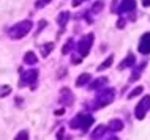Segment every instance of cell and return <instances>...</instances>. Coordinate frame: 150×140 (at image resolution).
Listing matches in <instances>:
<instances>
[{
	"mask_svg": "<svg viewBox=\"0 0 150 140\" xmlns=\"http://www.w3.org/2000/svg\"><path fill=\"white\" fill-rule=\"evenodd\" d=\"M136 8V0H122L120 5V11H133Z\"/></svg>",
	"mask_w": 150,
	"mask_h": 140,
	"instance_id": "ba28073f",
	"label": "cell"
},
{
	"mask_svg": "<svg viewBox=\"0 0 150 140\" xmlns=\"http://www.w3.org/2000/svg\"><path fill=\"white\" fill-rule=\"evenodd\" d=\"M108 83V77H100V79H95L92 83H90V88L92 90H98L101 87H104Z\"/></svg>",
	"mask_w": 150,
	"mask_h": 140,
	"instance_id": "30bf717a",
	"label": "cell"
},
{
	"mask_svg": "<svg viewBox=\"0 0 150 140\" xmlns=\"http://www.w3.org/2000/svg\"><path fill=\"white\" fill-rule=\"evenodd\" d=\"M51 2V0H36V8H43V6H46L47 5V3H49Z\"/></svg>",
	"mask_w": 150,
	"mask_h": 140,
	"instance_id": "cb8c5ba5",
	"label": "cell"
},
{
	"mask_svg": "<svg viewBox=\"0 0 150 140\" xmlns=\"http://www.w3.org/2000/svg\"><path fill=\"white\" fill-rule=\"evenodd\" d=\"M134 62H136V57H134V55H131V54H129L128 57L125 58L123 62H122L120 65H119V68H120V69H123V68H127V66L129 68V66H133V65H134Z\"/></svg>",
	"mask_w": 150,
	"mask_h": 140,
	"instance_id": "8fae6325",
	"label": "cell"
},
{
	"mask_svg": "<svg viewBox=\"0 0 150 140\" xmlns=\"http://www.w3.org/2000/svg\"><path fill=\"white\" fill-rule=\"evenodd\" d=\"M68 18H70V13H68V11H63V13H60V14H59V18H57L59 25H60V27H63L65 24H67Z\"/></svg>",
	"mask_w": 150,
	"mask_h": 140,
	"instance_id": "2e32d148",
	"label": "cell"
},
{
	"mask_svg": "<svg viewBox=\"0 0 150 140\" xmlns=\"http://www.w3.org/2000/svg\"><path fill=\"white\" fill-rule=\"evenodd\" d=\"M30 29H32V21H22V22L16 24L13 29H11V36L14 39H19V38L25 36L30 32Z\"/></svg>",
	"mask_w": 150,
	"mask_h": 140,
	"instance_id": "3957f363",
	"label": "cell"
},
{
	"mask_svg": "<svg viewBox=\"0 0 150 140\" xmlns=\"http://www.w3.org/2000/svg\"><path fill=\"white\" fill-rule=\"evenodd\" d=\"M54 49V43H47V44H44L41 46V54H43V57H47L49 55V52Z\"/></svg>",
	"mask_w": 150,
	"mask_h": 140,
	"instance_id": "d6986e66",
	"label": "cell"
},
{
	"mask_svg": "<svg viewBox=\"0 0 150 140\" xmlns=\"http://www.w3.org/2000/svg\"><path fill=\"white\" fill-rule=\"evenodd\" d=\"M144 66H145V63H144V65H141V66H137V68H136V69H134V73H133V76H131V79H129V82H134V80H137V77H139V76L142 74Z\"/></svg>",
	"mask_w": 150,
	"mask_h": 140,
	"instance_id": "ac0fdd59",
	"label": "cell"
},
{
	"mask_svg": "<svg viewBox=\"0 0 150 140\" xmlns=\"http://www.w3.org/2000/svg\"><path fill=\"white\" fill-rule=\"evenodd\" d=\"M71 47H73V39H68L67 46H63V49H62V52H63V54H68V52L71 50Z\"/></svg>",
	"mask_w": 150,
	"mask_h": 140,
	"instance_id": "7402d4cb",
	"label": "cell"
},
{
	"mask_svg": "<svg viewBox=\"0 0 150 140\" xmlns=\"http://www.w3.org/2000/svg\"><path fill=\"white\" fill-rule=\"evenodd\" d=\"M90 79H92L90 74H87V73H86V74H81L79 77L76 79V85H78V87H82V85H86V83L90 80Z\"/></svg>",
	"mask_w": 150,
	"mask_h": 140,
	"instance_id": "4fadbf2b",
	"label": "cell"
},
{
	"mask_svg": "<svg viewBox=\"0 0 150 140\" xmlns=\"http://www.w3.org/2000/svg\"><path fill=\"white\" fill-rule=\"evenodd\" d=\"M93 38H95L93 33H88L78 43V50H79V54L82 55V57H86V55L88 54V50H90V47L93 44Z\"/></svg>",
	"mask_w": 150,
	"mask_h": 140,
	"instance_id": "277c9868",
	"label": "cell"
},
{
	"mask_svg": "<svg viewBox=\"0 0 150 140\" xmlns=\"http://www.w3.org/2000/svg\"><path fill=\"white\" fill-rule=\"evenodd\" d=\"M115 98V90L114 88H108V90H101L98 96H96L95 101V109H100V107H106L108 104H111Z\"/></svg>",
	"mask_w": 150,
	"mask_h": 140,
	"instance_id": "6da1fadb",
	"label": "cell"
},
{
	"mask_svg": "<svg viewBox=\"0 0 150 140\" xmlns=\"http://www.w3.org/2000/svg\"><path fill=\"white\" fill-rule=\"evenodd\" d=\"M112 62H114V57H112V55H109V57H108V58H106V60H104V62L100 65L98 71H104V69H108V68L112 65Z\"/></svg>",
	"mask_w": 150,
	"mask_h": 140,
	"instance_id": "e0dca14e",
	"label": "cell"
},
{
	"mask_svg": "<svg viewBox=\"0 0 150 140\" xmlns=\"http://www.w3.org/2000/svg\"><path fill=\"white\" fill-rule=\"evenodd\" d=\"M29 137V132H27V131H22L21 134H18V139H27Z\"/></svg>",
	"mask_w": 150,
	"mask_h": 140,
	"instance_id": "d4e9b609",
	"label": "cell"
},
{
	"mask_svg": "<svg viewBox=\"0 0 150 140\" xmlns=\"http://www.w3.org/2000/svg\"><path fill=\"white\" fill-rule=\"evenodd\" d=\"M150 109V96H144L142 98V101H141L139 104L136 106V109H134V115H136V118L137 120H142L145 117V113H147V110Z\"/></svg>",
	"mask_w": 150,
	"mask_h": 140,
	"instance_id": "5b68a950",
	"label": "cell"
},
{
	"mask_svg": "<svg viewBox=\"0 0 150 140\" xmlns=\"http://www.w3.org/2000/svg\"><path fill=\"white\" fill-rule=\"evenodd\" d=\"M103 5H104V3L101 2V0H100V2H96V3H93V6H92V13H100V11L103 10Z\"/></svg>",
	"mask_w": 150,
	"mask_h": 140,
	"instance_id": "44dd1931",
	"label": "cell"
},
{
	"mask_svg": "<svg viewBox=\"0 0 150 140\" xmlns=\"http://www.w3.org/2000/svg\"><path fill=\"white\" fill-rule=\"evenodd\" d=\"M108 127L112 131V132H119V131L123 129V121H122V120H112Z\"/></svg>",
	"mask_w": 150,
	"mask_h": 140,
	"instance_id": "9c48e42d",
	"label": "cell"
},
{
	"mask_svg": "<svg viewBox=\"0 0 150 140\" xmlns=\"http://www.w3.org/2000/svg\"><path fill=\"white\" fill-rule=\"evenodd\" d=\"M24 62H25L27 65H35V63L38 62V58H36V55L33 52H27L25 57H24Z\"/></svg>",
	"mask_w": 150,
	"mask_h": 140,
	"instance_id": "5bb4252c",
	"label": "cell"
},
{
	"mask_svg": "<svg viewBox=\"0 0 150 140\" xmlns=\"http://www.w3.org/2000/svg\"><path fill=\"white\" fill-rule=\"evenodd\" d=\"M36 77H38V71H36V69L27 71V73L24 74V77H22L21 85H25V83H33L36 80Z\"/></svg>",
	"mask_w": 150,
	"mask_h": 140,
	"instance_id": "52a82bcc",
	"label": "cell"
},
{
	"mask_svg": "<svg viewBox=\"0 0 150 140\" xmlns=\"http://www.w3.org/2000/svg\"><path fill=\"white\" fill-rule=\"evenodd\" d=\"M62 102H65V106H70V104L73 102V94H71V91L68 90V88H65L62 90Z\"/></svg>",
	"mask_w": 150,
	"mask_h": 140,
	"instance_id": "7c38bea8",
	"label": "cell"
},
{
	"mask_svg": "<svg viewBox=\"0 0 150 140\" xmlns=\"http://www.w3.org/2000/svg\"><path fill=\"white\" fill-rule=\"evenodd\" d=\"M137 49H139V52L144 54V55L150 54V33H144L142 36H141V41H139Z\"/></svg>",
	"mask_w": 150,
	"mask_h": 140,
	"instance_id": "8992f818",
	"label": "cell"
},
{
	"mask_svg": "<svg viewBox=\"0 0 150 140\" xmlns=\"http://www.w3.org/2000/svg\"><path fill=\"white\" fill-rule=\"evenodd\" d=\"M142 91H144V87H142V85H141V87H136V88L128 94V99H133L134 96H139L141 93H142Z\"/></svg>",
	"mask_w": 150,
	"mask_h": 140,
	"instance_id": "ffe728a7",
	"label": "cell"
},
{
	"mask_svg": "<svg viewBox=\"0 0 150 140\" xmlns=\"http://www.w3.org/2000/svg\"><path fill=\"white\" fill-rule=\"evenodd\" d=\"M63 112H65L63 109H60V110H57V112H55V113H57V115H62V113H63Z\"/></svg>",
	"mask_w": 150,
	"mask_h": 140,
	"instance_id": "f1b7e54d",
	"label": "cell"
},
{
	"mask_svg": "<svg viewBox=\"0 0 150 140\" xmlns=\"http://www.w3.org/2000/svg\"><path fill=\"white\" fill-rule=\"evenodd\" d=\"M142 5L144 6H150V0H142Z\"/></svg>",
	"mask_w": 150,
	"mask_h": 140,
	"instance_id": "4316f807",
	"label": "cell"
},
{
	"mask_svg": "<svg viewBox=\"0 0 150 140\" xmlns=\"http://www.w3.org/2000/svg\"><path fill=\"white\" fill-rule=\"evenodd\" d=\"M123 24H125V22H123V21H122V19H120V21H119V24H117V25H119L120 29H122V27H123Z\"/></svg>",
	"mask_w": 150,
	"mask_h": 140,
	"instance_id": "83f0119b",
	"label": "cell"
},
{
	"mask_svg": "<svg viewBox=\"0 0 150 140\" xmlns=\"http://www.w3.org/2000/svg\"><path fill=\"white\" fill-rule=\"evenodd\" d=\"M8 93H11V88L10 87H0V96H6Z\"/></svg>",
	"mask_w": 150,
	"mask_h": 140,
	"instance_id": "603a6c76",
	"label": "cell"
},
{
	"mask_svg": "<svg viewBox=\"0 0 150 140\" xmlns=\"http://www.w3.org/2000/svg\"><path fill=\"white\" fill-rule=\"evenodd\" d=\"M106 129H108L106 126H98V127H96V129L92 132V139H100V137H103L104 132H106Z\"/></svg>",
	"mask_w": 150,
	"mask_h": 140,
	"instance_id": "9a60e30c",
	"label": "cell"
},
{
	"mask_svg": "<svg viewBox=\"0 0 150 140\" xmlns=\"http://www.w3.org/2000/svg\"><path fill=\"white\" fill-rule=\"evenodd\" d=\"M93 121H95V120H93L92 115H88V113H79L78 117L71 121V127H79V129H82V131H87L88 127L93 125Z\"/></svg>",
	"mask_w": 150,
	"mask_h": 140,
	"instance_id": "7a4b0ae2",
	"label": "cell"
},
{
	"mask_svg": "<svg viewBox=\"0 0 150 140\" xmlns=\"http://www.w3.org/2000/svg\"><path fill=\"white\" fill-rule=\"evenodd\" d=\"M81 3H82V0H73V6H78Z\"/></svg>",
	"mask_w": 150,
	"mask_h": 140,
	"instance_id": "484cf974",
	"label": "cell"
}]
</instances>
